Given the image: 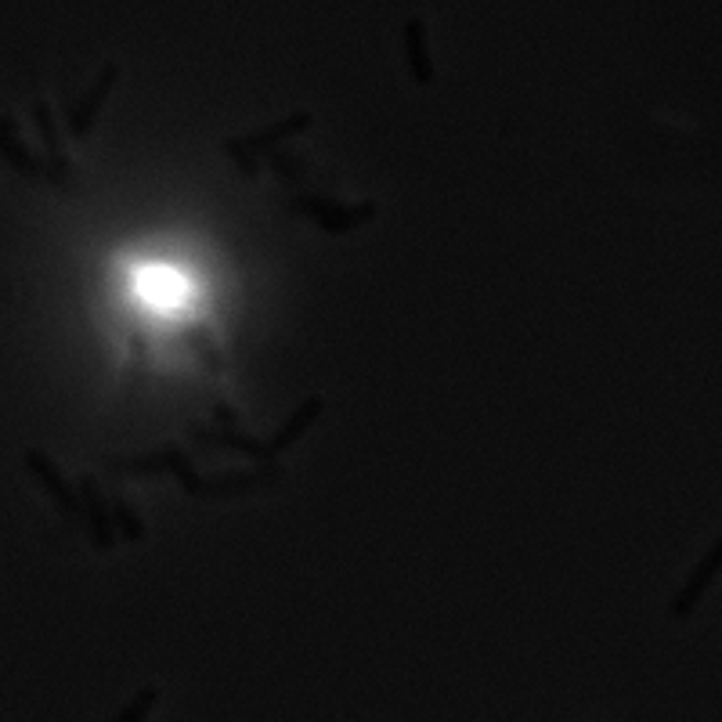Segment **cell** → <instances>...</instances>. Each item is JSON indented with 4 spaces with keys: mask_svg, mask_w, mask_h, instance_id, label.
Here are the masks:
<instances>
[{
    "mask_svg": "<svg viewBox=\"0 0 722 722\" xmlns=\"http://www.w3.org/2000/svg\"><path fill=\"white\" fill-rule=\"evenodd\" d=\"M26 470L44 484V492L52 495V499L58 503V509H61V514H66L69 520H77V517L83 514L80 495L69 488V481L61 477V470L55 466L52 455L41 452V448H26Z\"/></svg>",
    "mask_w": 722,
    "mask_h": 722,
    "instance_id": "6",
    "label": "cell"
},
{
    "mask_svg": "<svg viewBox=\"0 0 722 722\" xmlns=\"http://www.w3.org/2000/svg\"><path fill=\"white\" fill-rule=\"evenodd\" d=\"M321 408H326V397L321 394H311V397H304V405L296 408V413L282 422V427L275 430V438H271L268 444H264V459H275L279 452H285L290 444H296V438L315 422L318 416H321Z\"/></svg>",
    "mask_w": 722,
    "mask_h": 722,
    "instance_id": "8",
    "label": "cell"
},
{
    "mask_svg": "<svg viewBox=\"0 0 722 722\" xmlns=\"http://www.w3.org/2000/svg\"><path fill=\"white\" fill-rule=\"evenodd\" d=\"M80 506L87 517V528H91V539L98 550H109L116 542V528H112V506L102 499V488H98L94 477L80 481Z\"/></svg>",
    "mask_w": 722,
    "mask_h": 722,
    "instance_id": "7",
    "label": "cell"
},
{
    "mask_svg": "<svg viewBox=\"0 0 722 722\" xmlns=\"http://www.w3.org/2000/svg\"><path fill=\"white\" fill-rule=\"evenodd\" d=\"M116 80H120V66H116V61H105L102 72H98V77H94V83L87 87V94L80 98V102H72V105H69L66 123H69V134H72V138H87V134L94 131L98 112H102L105 98L112 94V87H116Z\"/></svg>",
    "mask_w": 722,
    "mask_h": 722,
    "instance_id": "5",
    "label": "cell"
},
{
    "mask_svg": "<svg viewBox=\"0 0 722 722\" xmlns=\"http://www.w3.org/2000/svg\"><path fill=\"white\" fill-rule=\"evenodd\" d=\"M156 701H159V687H145V690L134 693L127 704H123V712L112 722H145L148 712L156 708Z\"/></svg>",
    "mask_w": 722,
    "mask_h": 722,
    "instance_id": "13",
    "label": "cell"
},
{
    "mask_svg": "<svg viewBox=\"0 0 722 722\" xmlns=\"http://www.w3.org/2000/svg\"><path fill=\"white\" fill-rule=\"evenodd\" d=\"M116 470H127V473H159V470H173L178 481L189 488L199 499H210V495H239V492H257L271 484L275 477H282L279 466L271 470H257V473H224L221 481H199L189 459L181 455V448H163L159 455H142V459H112Z\"/></svg>",
    "mask_w": 722,
    "mask_h": 722,
    "instance_id": "1",
    "label": "cell"
},
{
    "mask_svg": "<svg viewBox=\"0 0 722 722\" xmlns=\"http://www.w3.org/2000/svg\"><path fill=\"white\" fill-rule=\"evenodd\" d=\"M405 58L408 69H413V80L419 87L433 83V61H430V41H427V22L413 15L405 22Z\"/></svg>",
    "mask_w": 722,
    "mask_h": 722,
    "instance_id": "9",
    "label": "cell"
},
{
    "mask_svg": "<svg viewBox=\"0 0 722 722\" xmlns=\"http://www.w3.org/2000/svg\"><path fill=\"white\" fill-rule=\"evenodd\" d=\"M11 120H15V116H0V131H4V127H8V123H11Z\"/></svg>",
    "mask_w": 722,
    "mask_h": 722,
    "instance_id": "14",
    "label": "cell"
},
{
    "mask_svg": "<svg viewBox=\"0 0 722 722\" xmlns=\"http://www.w3.org/2000/svg\"><path fill=\"white\" fill-rule=\"evenodd\" d=\"M109 506H112V520H116V528L123 531V539H131V542L145 539V524H142V517L134 514L131 503L123 499V495H116V499H112Z\"/></svg>",
    "mask_w": 722,
    "mask_h": 722,
    "instance_id": "12",
    "label": "cell"
},
{
    "mask_svg": "<svg viewBox=\"0 0 722 722\" xmlns=\"http://www.w3.org/2000/svg\"><path fill=\"white\" fill-rule=\"evenodd\" d=\"M293 210H301L307 221H315L321 232L329 235H347L361 228V224H369L372 217L380 214L376 203H358V206H340V203H329V199L321 195H293Z\"/></svg>",
    "mask_w": 722,
    "mask_h": 722,
    "instance_id": "3",
    "label": "cell"
},
{
    "mask_svg": "<svg viewBox=\"0 0 722 722\" xmlns=\"http://www.w3.org/2000/svg\"><path fill=\"white\" fill-rule=\"evenodd\" d=\"M0 159L4 163H11L19 173H26V178H44V163L36 159L30 148H26V142L19 138V123L11 120L4 131H0Z\"/></svg>",
    "mask_w": 722,
    "mask_h": 722,
    "instance_id": "11",
    "label": "cell"
},
{
    "mask_svg": "<svg viewBox=\"0 0 722 722\" xmlns=\"http://www.w3.org/2000/svg\"><path fill=\"white\" fill-rule=\"evenodd\" d=\"M719 575H722V534H719V539H715L712 545H708V553L693 564L690 578L682 582V589H679L676 596H672V603H668V618H672V621H687V618L697 611V603L704 600V593L715 585Z\"/></svg>",
    "mask_w": 722,
    "mask_h": 722,
    "instance_id": "4",
    "label": "cell"
},
{
    "mask_svg": "<svg viewBox=\"0 0 722 722\" xmlns=\"http://www.w3.org/2000/svg\"><path fill=\"white\" fill-rule=\"evenodd\" d=\"M311 127V112H293V116H285L279 123H271L264 131H253V134H242V138H228L224 142V153H228L235 163L242 167L246 178H257V163L253 159L260 153H271L279 142L293 138V134H301Z\"/></svg>",
    "mask_w": 722,
    "mask_h": 722,
    "instance_id": "2",
    "label": "cell"
},
{
    "mask_svg": "<svg viewBox=\"0 0 722 722\" xmlns=\"http://www.w3.org/2000/svg\"><path fill=\"white\" fill-rule=\"evenodd\" d=\"M33 120H36V127H41V138H44V148H47V163H52L47 178H52L55 184H66L69 181V156H66V148H61L55 116H52V109H47V102L33 105Z\"/></svg>",
    "mask_w": 722,
    "mask_h": 722,
    "instance_id": "10",
    "label": "cell"
}]
</instances>
